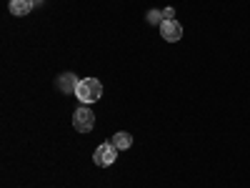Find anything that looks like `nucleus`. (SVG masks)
<instances>
[{"label":"nucleus","mask_w":250,"mask_h":188,"mask_svg":"<svg viewBox=\"0 0 250 188\" xmlns=\"http://www.w3.org/2000/svg\"><path fill=\"white\" fill-rule=\"evenodd\" d=\"M75 98L83 103V106H90V103H98L103 98V83L95 78H80L78 88H75Z\"/></svg>","instance_id":"f257e3e1"},{"label":"nucleus","mask_w":250,"mask_h":188,"mask_svg":"<svg viewBox=\"0 0 250 188\" xmlns=\"http://www.w3.org/2000/svg\"><path fill=\"white\" fill-rule=\"evenodd\" d=\"M73 128L78 133H90L95 128V113L88 108V106H80L75 113H73Z\"/></svg>","instance_id":"f03ea898"},{"label":"nucleus","mask_w":250,"mask_h":188,"mask_svg":"<svg viewBox=\"0 0 250 188\" xmlns=\"http://www.w3.org/2000/svg\"><path fill=\"white\" fill-rule=\"evenodd\" d=\"M115 158H118V148H115L110 141H108V143H100L98 148H95V153H93V163L100 165V168H108V165H113Z\"/></svg>","instance_id":"7ed1b4c3"},{"label":"nucleus","mask_w":250,"mask_h":188,"mask_svg":"<svg viewBox=\"0 0 250 188\" xmlns=\"http://www.w3.org/2000/svg\"><path fill=\"white\" fill-rule=\"evenodd\" d=\"M160 35L168 40V43H178V40L183 38V25L178 23V20H163L160 23Z\"/></svg>","instance_id":"20e7f679"},{"label":"nucleus","mask_w":250,"mask_h":188,"mask_svg":"<svg viewBox=\"0 0 250 188\" xmlns=\"http://www.w3.org/2000/svg\"><path fill=\"white\" fill-rule=\"evenodd\" d=\"M33 5H35V0H10V3H8V8H10V13H13L15 18L28 15V13L33 10Z\"/></svg>","instance_id":"39448f33"},{"label":"nucleus","mask_w":250,"mask_h":188,"mask_svg":"<svg viewBox=\"0 0 250 188\" xmlns=\"http://www.w3.org/2000/svg\"><path fill=\"white\" fill-rule=\"evenodd\" d=\"M78 78H75V73H62L60 78H58V88L62 91V93H75V88H78Z\"/></svg>","instance_id":"423d86ee"},{"label":"nucleus","mask_w":250,"mask_h":188,"mask_svg":"<svg viewBox=\"0 0 250 188\" xmlns=\"http://www.w3.org/2000/svg\"><path fill=\"white\" fill-rule=\"evenodd\" d=\"M110 143L115 145L118 151H128L130 145H133V136H130V133H125V131H118V133L110 138Z\"/></svg>","instance_id":"0eeeda50"},{"label":"nucleus","mask_w":250,"mask_h":188,"mask_svg":"<svg viewBox=\"0 0 250 188\" xmlns=\"http://www.w3.org/2000/svg\"><path fill=\"white\" fill-rule=\"evenodd\" d=\"M148 23L150 25H160L163 23V10H150L148 13Z\"/></svg>","instance_id":"6e6552de"},{"label":"nucleus","mask_w":250,"mask_h":188,"mask_svg":"<svg viewBox=\"0 0 250 188\" xmlns=\"http://www.w3.org/2000/svg\"><path fill=\"white\" fill-rule=\"evenodd\" d=\"M163 20H175V10L173 8H165L163 10Z\"/></svg>","instance_id":"1a4fd4ad"},{"label":"nucleus","mask_w":250,"mask_h":188,"mask_svg":"<svg viewBox=\"0 0 250 188\" xmlns=\"http://www.w3.org/2000/svg\"><path fill=\"white\" fill-rule=\"evenodd\" d=\"M35 3H43V0H35Z\"/></svg>","instance_id":"9d476101"}]
</instances>
